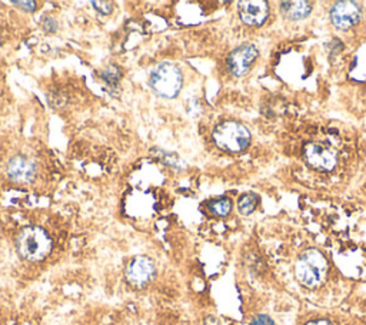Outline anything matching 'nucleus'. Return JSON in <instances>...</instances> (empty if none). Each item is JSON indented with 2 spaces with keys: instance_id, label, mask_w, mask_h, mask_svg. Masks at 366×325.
Returning a JSON list of instances; mask_svg holds the SVG:
<instances>
[{
  "instance_id": "nucleus-1",
  "label": "nucleus",
  "mask_w": 366,
  "mask_h": 325,
  "mask_svg": "<svg viewBox=\"0 0 366 325\" xmlns=\"http://www.w3.org/2000/svg\"><path fill=\"white\" fill-rule=\"evenodd\" d=\"M53 242L49 233L36 225L25 227L16 240V248L19 255L30 262L43 261L52 251Z\"/></svg>"
},
{
  "instance_id": "nucleus-2",
  "label": "nucleus",
  "mask_w": 366,
  "mask_h": 325,
  "mask_svg": "<svg viewBox=\"0 0 366 325\" xmlns=\"http://www.w3.org/2000/svg\"><path fill=\"white\" fill-rule=\"evenodd\" d=\"M326 269L327 264L322 252L318 249H306L297 261L295 274L302 285L316 288L325 281Z\"/></svg>"
},
{
  "instance_id": "nucleus-3",
  "label": "nucleus",
  "mask_w": 366,
  "mask_h": 325,
  "mask_svg": "<svg viewBox=\"0 0 366 325\" xmlns=\"http://www.w3.org/2000/svg\"><path fill=\"white\" fill-rule=\"evenodd\" d=\"M212 138L217 148L228 152H241L248 148L250 143V132L245 125L226 120L219 123L213 129Z\"/></svg>"
},
{
  "instance_id": "nucleus-4",
  "label": "nucleus",
  "mask_w": 366,
  "mask_h": 325,
  "mask_svg": "<svg viewBox=\"0 0 366 325\" xmlns=\"http://www.w3.org/2000/svg\"><path fill=\"white\" fill-rule=\"evenodd\" d=\"M149 83L156 95L166 99H173L180 92L183 76L176 65L171 62H163L152 70Z\"/></svg>"
},
{
  "instance_id": "nucleus-5",
  "label": "nucleus",
  "mask_w": 366,
  "mask_h": 325,
  "mask_svg": "<svg viewBox=\"0 0 366 325\" xmlns=\"http://www.w3.org/2000/svg\"><path fill=\"white\" fill-rule=\"evenodd\" d=\"M303 156L309 167L321 172L332 171L338 162L335 151L327 148L326 145H322V143H309V145L305 147Z\"/></svg>"
},
{
  "instance_id": "nucleus-6",
  "label": "nucleus",
  "mask_w": 366,
  "mask_h": 325,
  "mask_svg": "<svg viewBox=\"0 0 366 325\" xmlns=\"http://www.w3.org/2000/svg\"><path fill=\"white\" fill-rule=\"evenodd\" d=\"M155 275L156 266L148 257H136L126 268V280L138 288L148 285Z\"/></svg>"
},
{
  "instance_id": "nucleus-7",
  "label": "nucleus",
  "mask_w": 366,
  "mask_h": 325,
  "mask_svg": "<svg viewBox=\"0 0 366 325\" xmlns=\"http://www.w3.org/2000/svg\"><path fill=\"white\" fill-rule=\"evenodd\" d=\"M331 22L335 28L346 30L355 26L360 19V8L355 2H336L331 9Z\"/></svg>"
},
{
  "instance_id": "nucleus-8",
  "label": "nucleus",
  "mask_w": 366,
  "mask_h": 325,
  "mask_svg": "<svg viewBox=\"0 0 366 325\" xmlns=\"http://www.w3.org/2000/svg\"><path fill=\"white\" fill-rule=\"evenodd\" d=\"M256 58H258V49L253 45H242L236 48L228 58L229 72L236 78L244 76Z\"/></svg>"
},
{
  "instance_id": "nucleus-9",
  "label": "nucleus",
  "mask_w": 366,
  "mask_h": 325,
  "mask_svg": "<svg viewBox=\"0 0 366 325\" xmlns=\"http://www.w3.org/2000/svg\"><path fill=\"white\" fill-rule=\"evenodd\" d=\"M269 14V6L262 0H246L239 3V16L244 23L249 26H261Z\"/></svg>"
},
{
  "instance_id": "nucleus-10",
  "label": "nucleus",
  "mask_w": 366,
  "mask_h": 325,
  "mask_svg": "<svg viewBox=\"0 0 366 325\" xmlns=\"http://www.w3.org/2000/svg\"><path fill=\"white\" fill-rule=\"evenodd\" d=\"M8 176L17 184H29L33 182L36 176V165L25 156H14L9 160L6 168Z\"/></svg>"
},
{
  "instance_id": "nucleus-11",
  "label": "nucleus",
  "mask_w": 366,
  "mask_h": 325,
  "mask_svg": "<svg viewBox=\"0 0 366 325\" xmlns=\"http://www.w3.org/2000/svg\"><path fill=\"white\" fill-rule=\"evenodd\" d=\"M281 10L286 19L302 21L309 16L310 12H312V5L308 2H302V0H299V2H282Z\"/></svg>"
},
{
  "instance_id": "nucleus-12",
  "label": "nucleus",
  "mask_w": 366,
  "mask_h": 325,
  "mask_svg": "<svg viewBox=\"0 0 366 325\" xmlns=\"http://www.w3.org/2000/svg\"><path fill=\"white\" fill-rule=\"evenodd\" d=\"M209 209L216 216H226L232 211V201L225 196L217 198L209 202Z\"/></svg>"
},
{
  "instance_id": "nucleus-13",
  "label": "nucleus",
  "mask_w": 366,
  "mask_h": 325,
  "mask_svg": "<svg viewBox=\"0 0 366 325\" xmlns=\"http://www.w3.org/2000/svg\"><path fill=\"white\" fill-rule=\"evenodd\" d=\"M258 202H259V198L255 193H245L244 196L239 198L237 209H239V212L244 215H249L256 209V207H258Z\"/></svg>"
},
{
  "instance_id": "nucleus-14",
  "label": "nucleus",
  "mask_w": 366,
  "mask_h": 325,
  "mask_svg": "<svg viewBox=\"0 0 366 325\" xmlns=\"http://www.w3.org/2000/svg\"><path fill=\"white\" fill-rule=\"evenodd\" d=\"M100 78L112 87H116L119 81H120V70L116 67V66H109L106 67L102 74H100Z\"/></svg>"
},
{
  "instance_id": "nucleus-15",
  "label": "nucleus",
  "mask_w": 366,
  "mask_h": 325,
  "mask_svg": "<svg viewBox=\"0 0 366 325\" xmlns=\"http://www.w3.org/2000/svg\"><path fill=\"white\" fill-rule=\"evenodd\" d=\"M92 5H94L95 9L102 14L112 13V9H114V5L111 2H92Z\"/></svg>"
},
{
  "instance_id": "nucleus-16",
  "label": "nucleus",
  "mask_w": 366,
  "mask_h": 325,
  "mask_svg": "<svg viewBox=\"0 0 366 325\" xmlns=\"http://www.w3.org/2000/svg\"><path fill=\"white\" fill-rule=\"evenodd\" d=\"M250 325H274V322L268 315H258L250 321Z\"/></svg>"
},
{
  "instance_id": "nucleus-17",
  "label": "nucleus",
  "mask_w": 366,
  "mask_h": 325,
  "mask_svg": "<svg viewBox=\"0 0 366 325\" xmlns=\"http://www.w3.org/2000/svg\"><path fill=\"white\" fill-rule=\"evenodd\" d=\"M13 5L26 10V12H34L36 6H38V5H36V2H21V0H19V2H13Z\"/></svg>"
},
{
  "instance_id": "nucleus-18",
  "label": "nucleus",
  "mask_w": 366,
  "mask_h": 325,
  "mask_svg": "<svg viewBox=\"0 0 366 325\" xmlns=\"http://www.w3.org/2000/svg\"><path fill=\"white\" fill-rule=\"evenodd\" d=\"M43 28L47 32H54V30H56V28H58V23L54 22L53 19H49V17H47V19H45V22H43Z\"/></svg>"
},
{
  "instance_id": "nucleus-19",
  "label": "nucleus",
  "mask_w": 366,
  "mask_h": 325,
  "mask_svg": "<svg viewBox=\"0 0 366 325\" xmlns=\"http://www.w3.org/2000/svg\"><path fill=\"white\" fill-rule=\"evenodd\" d=\"M306 325H332V324L329 321H325V319H318V321H310Z\"/></svg>"
}]
</instances>
